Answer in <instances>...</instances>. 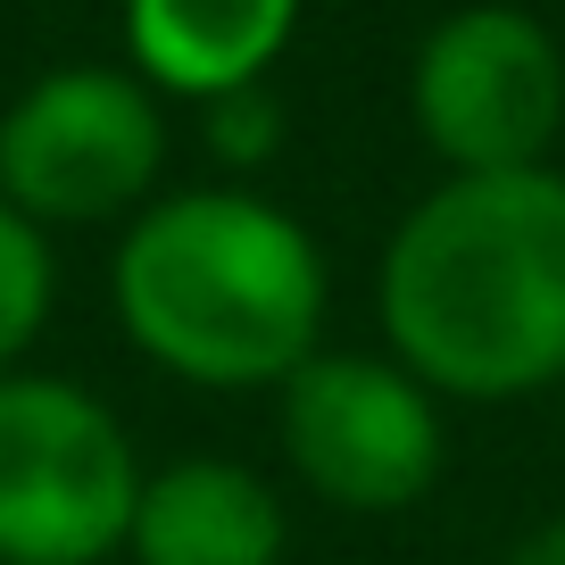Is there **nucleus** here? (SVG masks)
I'll return each instance as SVG.
<instances>
[{
	"label": "nucleus",
	"instance_id": "39448f33",
	"mask_svg": "<svg viewBox=\"0 0 565 565\" xmlns=\"http://www.w3.org/2000/svg\"><path fill=\"white\" fill-rule=\"evenodd\" d=\"M282 458L341 515H407L449 466L441 391H424L391 350H317L275 391Z\"/></svg>",
	"mask_w": 565,
	"mask_h": 565
},
{
	"label": "nucleus",
	"instance_id": "20e7f679",
	"mask_svg": "<svg viewBox=\"0 0 565 565\" xmlns=\"http://www.w3.org/2000/svg\"><path fill=\"white\" fill-rule=\"evenodd\" d=\"M167 167V108L134 67H51L0 117V200L51 225H134Z\"/></svg>",
	"mask_w": 565,
	"mask_h": 565
},
{
	"label": "nucleus",
	"instance_id": "f03ea898",
	"mask_svg": "<svg viewBox=\"0 0 565 565\" xmlns=\"http://www.w3.org/2000/svg\"><path fill=\"white\" fill-rule=\"evenodd\" d=\"M117 324L159 374L192 391H282V374L324 350V275L317 233L258 192H167L125 225Z\"/></svg>",
	"mask_w": 565,
	"mask_h": 565
},
{
	"label": "nucleus",
	"instance_id": "0eeeda50",
	"mask_svg": "<svg viewBox=\"0 0 565 565\" xmlns=\"http://www.w3.org/2000/svg\"><path fill=\"white\" fill-rule=\"evenodd\" d=\"M125 548L134 565H282L291 515L275 482L249 475L242 458H175L141 475Z\"/></svg>",
	"mask_w": 565,
	"mask_h": 565
},
{
	"label": "nucleus",
	"instance_id": "7ed1b4c3",
	"mask_svg": "<svg viewBox=\"0 0 565 565\" xmlns=\"http://www.w3.org/2000/svg\"><path fill=\"white\" fill-rule=\"evenodd\" d=\"M141 458L58 374H0V565H100L125 548Z\"/></svg>",
	"mask_w": 565,
	"mask_h": 565
},
{
	"label": "nucleus",
	"instance_id": "9b49d317",
	"mask_svg": "<svg viewBox=\"0 0 565 565\" xmlns=\"http://www.w3.org/2000/svg\"><path fill=\"white\" fill-rule=\"evenodd\" d=\"M508 565H565V515L541 524V532H524V541L508 548Z\"/></svg>",
	"mask_w": 565,
	"mask_h": 565
},
{
	"label": "nucleus",
	"instance_id": "f257e3e1",
	"mask_svg": "<svg viewBox=\"0 0 565 565\" xmlns=\"http://www.w3.org/2000/svg\"><path fill=\"white\" fill-rule=\"evenodd\" d=\"M383 350L441 399L565 383V175H441L374 266Z\"/></svg>",
	"mask_w": 565,
	"mask_h": 565
},
{
	"label": "nucleus",
	"instance_id": "6e6552de",
	"mask_svg": "<svg viewBox=\"0 0 565 565\" xmlns=\"http://www.w3.org/2000/svg\"><path fill=\"white\" fill-rule=\"evenodd\" d=\"M308 0H125V51L150 92L175 100H225L266 84Z\"/></svg>",
	"mask_w": 565,
	"mask_h": 565
},
{
	"label": "nucleus",
	"instance_id": "9d476101",
	"mask_svg": "<svg viewBox=\"0 0 565 565\" xmlns=\"http://www.w3.org/2000/svg\"><path fill=\"white\" fill-rule=\"evenodd\" d=\"M275 141H282V108L266 100V84L209 100V150H216L225 167H258V159H275Z\"/></svg>",
	"mask_w": 565,
	"mask_h": 565
},
{
	"label": "nucleus",
	"instance_id": "1a4fd4ad",
	"mask_svg": "<svg viewBox=\"0 0 565 565\" xmlns=\"http://www.w3.org/2000/svg\"><path fill=\"white\" fill-rule=\"evenodd\" d=\"M51 291H58L51 233L0 200V374H18V358L34 350V333L51 324Z\"/></svg>",
	"mask_w": 565,
	"mask_h": 565
},
{
	"label": "nucleus",
	"instance_id": "423d86ee",
	"mask_svg": "<svg viewBox=\"0 0 565 565\" xmlns=\"http://www.w3.org/2000/svg\"><path fill=\"white\" fill-rule=\"evenodd\" d=\"M407 108L441 175L548 167L565 141V51L515 0H466L416 42Z\"/></svg>",
	"mask_w": 565,
	"mask_h": 565
}]
</instances>
